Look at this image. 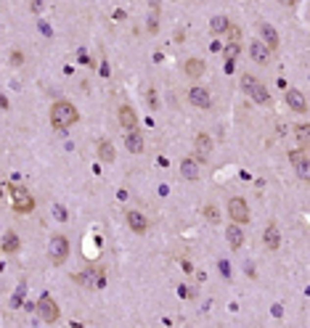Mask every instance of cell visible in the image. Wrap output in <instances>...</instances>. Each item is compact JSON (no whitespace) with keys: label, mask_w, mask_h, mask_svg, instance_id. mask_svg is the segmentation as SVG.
Returning <instances> with one entry per match:
<instances>
[{"label":"cell","mask_w":310,"mask_h":328,"mask_svg":"<svg viewBox=\"0 0 310 328\" xmlns=\"http://www.w3.org/2000/svg\"><path fill=\"white\" fill-rule=\"evenodd\" d=\"M204 217L210 220V225H217V222H220V214H217V207H215V204H207V207H204Z\"/></svg>","instance_id":"obj_24"},{"label":"cell","mask_w":310,"mask_h":328,"mask_svg":"<svg viewBox=\"0 0 310 328\" xmlns=\"http://www.w3.org/2000/svg\"><path fill=\"white\" fill-rule=\"evenodd\" d=\"M125 220H127V225H130L133 233H146L148 231V220L138 212V209H130V212L125 214Z\"/></svg>","instance_id":"obj_16"},{"label":"cell","mask_w":310,"mask_h":328,"mask_svg":"<svg viewBox=\"0 0 310 328\" xmlns=\"http://www.w3.org/2000/svg\"><path fill=\"white\" fill-rule=\"evenodd\" d=\"M35 310H37V315H40V318L45 320V323H56V320H59V315H61L59 305H56V302L50 299L48 294H43V297L37 299Z\"/></svg>","instance_id":"obj_7"},{"label":"cell","mask_w":310,"mask_h":328,"mask_svg":"<svg viewBox=\"0 0 310 328\" xmlns=\"http://www.w3.org/2000/svg\"><path fill=\"white\" fill-rule=\"evenodd\" d=\"M225 241H228V246L234 249V252H238V249L244 246V231H241V225H228L225 228Z\"/></svg>","instance_id":"obj_17"},{"label":"cell","mask_w":310,"mask_h":328,"mask_svg":"<svg viewBox=\"0 0 310 328\" xmlns=\"http://www.w3.org/2000/svg\"><path fill=\"white\" fill-rule=\"evenodd\" d=\"M72 278H74V283H80L85 288H103V283H106L103 270H98V267H88V270H82V273H74Z\"/></svg>","instance_id":"obj_5"},{"label":"cell","mask_w":310,"mask_h":328,"mask_svg":"<svg viewBox=\"0 0 310 328\" xmlns=\"http://www.w3.org/2000/svg\"><path fill=\"white\" fill-rule=\"evenodd\" d=\"M225 71H228V74L234 71V58H225Z\"/></svg>","instance_id":"obj_34"},{"label":"cell","mask_w":310,"mask_h":328,"mask_svg":"<svg viewBox=\"0 0 310 328\" xmlns=\"http://www.w3.org/2000/svg\"><path fill=\"white\" fill-rule=\"evenodd\" d=\"M8 191H11V199H14V209H16L19 214H29L32 209H35V199H32V193H29L24 186H19V183H11Z\"/></svg>","instance_id":"obj_3"},{"label":"cell","mask_w":310,"mask_h":328,"mask_svg":"<svg viewBox=\"0 0 310 328\" xmlns=\"http://www.w3.org/2000/svg\"><path fill=\"white\" fill-rule=\"evenodd\" d=\"M48 257L53 265H64V262L69 259V238L67 235H59L56 233L53 238H50V244H48Z\"/></svg>","instance_id":"obj_4"},{"label":"cell","mask_w":310,"mask_h":328,"mask_svg":"<svg viewBox=\"0 0 310 328\" xmlns=\"http://www.w3.org/2000/svg\"><path fill=\"white\" fill-rule=\"evenodd\" d=\"M101 77H109V64H106V61L101 64Z\"/></svg>","instance_id":"obj_35"},{"label":"cell","mask_w":310,"mask_h":328,"mask_svg":"<svg viewBox=\"0 0 310 328\" xmlns=\"http://www.w3.org/2000/svg\"><path fill=\"white\" fill-rule=\"evenodd\" d=\"M117 114H119V127L122 130H135V127H138V117H135L133 106H127V103H125V106H119Z\"/></svg>","instance_id":"obj_18"},{"label":"cell","mask_w":310,"mask_h":328,"mask_svg":"<svg viewBox=\"0 0 310 328\" xmlns=\"http://www.w3.org/2000/svg\"><path fill=\"white\" fill-rule=\"evenodd\" d=\"M183 71H186L189 77H193V80H196V77L204 74V61H202V58H189V61L183 64Z\"/></svg>","instance_id":"obj_21"},{"label":"cell","mask_w":310,"mask_h":328,"mask_svg":"<svg viewBox=\"0 0 310 328\" xmlns=\"http://www.w3.org/2000/svg\"><path fill=\"white\" fill-rule=\"evenodd\" d=\"M249 56H252V61H255V64H260V67H268V64H270V56H273V53H270V50H268L260 40H252V43H249Z\"/></svg>","instance_id":"obj_12"},{"label":"cell","mask_w":310,"mask_h":328,"mask_svg":"<svg viewBox=\"0 0 310 328\" xmlns=\"http://www.w3.org/2000/svg\"><path fill=\"white\" fill-rule=\"evenodd\" d=\"M289 159H292L294 169H297V175H300V180H302V183H308V180H310V169H308V164H310V159H308V146H302L300 151H292V154H289Z\"/></svg>","instance_id":"obj_8"},{"label":"cell","mask_w":310,"mask_h":328,"mask_svg":"<svg viewBox=\"0 0 310 328\" xmlns=\"http://www.w3.org/2000/svg\"><path fill=\"white\" fill-rule=\"evenodd\" d=\"M262 244H265V249H270V252H276V249L281 246V233H279V225H276V222L265 225V231H262Z\"/></svg>","instance_id":"obj_15"},{"label":"cell","mask_w":310,"mask_h":328,"mask_svg":"<svg viewBox=\"0 0 310 328\" xmlns=\"http://www.w3.org/2000/svg\"><path fill=\"white\" fill-rule=\"evenodd\" d=\"M0 199H3V188H0Z\"/></svg>","instance_id":"obj_38"},{"label":"cell","mask_w":310,"mask_h":328,"mask_svg":"<svg viewBox=\"0 0 310 328\" xmlns=\"http://www.w3.org/2000/svg\"><path fill=\"white\" fill-rule=\"evenodd\" d=\"M228 217H231V222H236V225L249 222V204L241 199V196L228 199Z\"/></svg>","instance_id":"obj_6"},{"label":"cell","mask_w":310,"mask_h":328,"mask_svg":"<svg viewBox=\"0 0 310 328\" xmlns=\"http://www.w3.org/2000/svg\"><path fill=\"white\" fill-rule=\"evenodd\" d=\"M53 214L59 220H67V209H64V207H53Z\"/></svg>","instance_id":"obj_30"},{"label":"cell","mask_w":310,"mask_h":328,"mask_svg":"<svg viewBox=\"0 0 310 328\" xmlns=\"http://www.w3.org/2000/svg\"><path fill=\"white\" fill-rule=\"evenodd\" d=\"M279 3H281V5H294L297 0H279Z\"/></svg>","instance_id":"obj_37"},{"label":"cell","mask_w":310,"mask_h":328,"mask_svg":"<svg viewBox=\"0 0 310 328\" xmlns=\"http://www.w3.org/2000/svg\"><path fill=\"white\" fill-rule=\"evenodd\" d=\"M50 122H53V127L64 135L67 127H72V124L80 122V111H77L74 103H69V101H56L53 106H50Z\"/></svg>","instance_id":"obj_1"},{"label":"cell","mask_w":310,"mask_h":328,"mask_svg":"<svg viewBox=\"0 0 310 328\" xmlns=\"http://www.w3.org/2000/svg\"><path fill=\"white\" fill-rule=\"evenodd\" d=\"M286 106L292 111H297V114H305L308 101H305V95H302L300 90H286Z\"/></svg>","instance_id":"obj_19"},{"label":"cell","mask_w":310,"mask_h":328,"mask_svg":"<svg viewBox=\"0 0 310 328\" xmlns=\"http://www.w3.org/2000/svg\"><path fill=\"white\" fill-rule=\"evenodd\" d=\"M228 27H231L228 16H212V22H210L212 35H225V29H228Z\"/></svg>","instance_id":"obj_23"},{"label":"cell","mask_w":310,"mask_h":328,"mask_svg":"<svg viewBox=\"0 0 310 328\" xmlns=\"http://www.w3.org/2000/svg\"><path fill=\"white\" fill-rule=\"evenodd\" d=\"M217 265H220V273H223V275H231V267H228V262H225V259H220Z\"/></svg>","instance_id":"obj_33"},{"label":"cell","mask_w":310,"mask_h":328,"mask_svg":"<svg viewBox=\"0 0 310 328\" xmlns=\"http://www.w3.org/2000/svg\"><path fill=\"white\" fill-rule=\"evenodd\" d=\"M148 32H151V35H157V16L148 19Z\"/></svg>","instance_id":"obj_32"},{"label":"cell","mask_w":310,"mask_h":328,"mask_svg":"<svg viewBox=\"0 0 310 328\" xmlns=\"http://www.w3.org/2000/svg\"><path fill=\"white\" fill-rule=\"evenodd\" d=\"M22 61H24L22 50H14V56H11V64H16V67H19V64H22Z\"/></svg>","instance_id":"obj_31"},{"label":"cell","mask_w":310,"mask_h":328,"mask_svg":"<svg viewBox=\"0 0 310 328\" xmlns=\"http://www.w3.org/2000/svg\"><path fill=\"white\" fill-rule=\"evenodd\" d=\"M125 148L130 151V154H143L146 141H143V133H141L138 127H135V130H127V135H125Z\"/></svg>","instance_id":"obj_11"},{"label":"cell","mask_w":310,"mask_h":328,"mask_svg":"<svg viewBox=\"0 0 310 328\" xmlns=\"http://www.w3.org/2000/svg\"><path fill=\"white\" fill-rule=\"evenodd\" d=\"M241 88H244V93H247L255 103H260V106H270V93H268V88L257 80V77L244 74L241 77Z\"/></svg>","instance_id":"obj_2"},{"label":"cell","mask_w":310,"mask_h":328,"mask_svg":"<svg viewBox=\"0 0 310 328\" xmlns=\"http://www.w3.org/2000/svg\"><path fill=\"white\" fill-rule=\"evenodd\" d=\"M186 95H189V103H191V106H196V109H210V106H212L210 90L202 88V85H193V88H191Z\"/></svg>","instance_id":"obj_9"},{"label":"cell","mask_w":310,"mask_h":328,"mask_svg":"<svg viewBox=\"0 0 310 328\" xmlns=\"http://www.w3.org/2000/svg\"><path fill=\"white\" fill-rule=\"evenodd\" d=\"M193 151H196L193 159H196L199 164L207 162V159H210V154H212V138L207 133H199L196 138H193Z\"/></svg>","instance_id":"obj_10"},{"label":"cell","mask_w":310,"mask_h":328,"mask_svg":"<svg viewBox=\"0 0 310 328\" xmlns=\"http://www.w3.org/2000/svg\"><path fill=\"white\" fill-rule=\"evenodd\" d=\"M19 235L14 233V231H5V235H3V252L5 254H14V252H19Z\"/></svg>","instance_id":"obj_22"},{"label":"cell","mask_w":310,"mask_h":328,"mask_svg":"<svg viewBox=\"0 0 310 328\" xmlns=\"http://www.w3.org/2000/svg\"><path fill=\"white\" fill-rule=\"evenodd\" d=\"M180 175H183L189 183H196L199 178H202V167H199V162L193 159V156H189V159L180 162Z\"/></svg>","instance_id":"obj_13"},{"label":"cell","mask_w":310,"mask_h":328,"mask_svg":"<svg viewBox=\"0 0 310 328\" xmlns=\"http://www.w3.org/2000/svg\"><path fill=\"white\" fill-rule=\"evenodd\" d=\"M260 37H262L260 43L265 45L270 53H276V50H279V32L270 27V24H260Z\"/></svg>","instance_id":"obj_14"},{"label":"cell","mask_w":310,"mask_h":328,"mask_svg":"<svg viewBox=\"0 0 310 328\" xmlns=\"http://www.w3.org/2000/svg\"><path fill=\"white\" fill-rule=\"evenodd\" d=\"M40 5H43V0H32V11H35V14L40 11Z\"/></svg>","instance_id":"obj_36"},{"label":"cell","mask_w":310,"mask_h":328,"mask_svg":"<svg viewBox=\"0 0 310 328\" xmlns=\"http://www.w3.org/2000/svg\"><path fill=\"white\" fill-rule=\"evenodd\" d=\"M294 135L300 138V143H302V146H308V135H310V127H308L305 122H302V124H297V127H294Z\"/></svg>","instance_id":"obj_26"},{"label":"cell","mask_w":310,"mask_h":328,"mask_svg":"<svg viewBox=\"0 0 310 328\" xmlns=\"http://www.w3.org/2000/svg\"><path fill=\"white\" fill-rule=\"evenodd\" d=\"M223 53H225V58H234V61H236V58H238V53H241V45L231 40V43L223 48Z\"/></svg>","instance_id":"obj_25"},{"label":"cell","mask_w":310,"mask_h":328,"mask_svg":"<svg viewBox=\"0 0 310 328\" xmlns=\"http://www.w3.org/2000/svg\"><path fill=\"white\" fill-rule=\"evenodd\" d=\"M146 98H148V106H151V109H157V106H159L157 93H154V90H148V93H146Z\"/></svg>","instance_id":"obj_28"},{"label":"cell","mask_w":310,"mask_h":328,"mask_svg":"<svg viewBox=\"0 0 310 328\" xmlns=\"http://www.w3.org/2000/svg\"><path fill=\"white\" fill-rule=\"evenodd\" d=\"M225 35H228V37H231V40H234V43H238V37H241V29H238V27H234V24H231V27L225 29Z\"/></svg>","instance_id":"obj_27"},{"label":"cell","mask_w":310,"mask_h":328,"mask_svg":"<svg viewBox=\"0 0 310 328\" xmlns=\"http://www.w3.org/2000/svg\"><path fill=\"white\" fill-rule=\"evenodd\" d=\"M98 159H101L103 164H112L114 159H117V154H114L112 141H98Z\"/></svg>","instance_id":"obj_20"},{"label":"cell","mask_w":310,"mask_h":328,"mask_svg":"<svg viewBox=\"0 0 310 328\" xmlns=\"http://www.w3.org/2000/svg\"><path fill=\"white\" fill-rule=\"evenodd\" d=\"M180 297H186V299H193V297H196V291H193V288H186V286H180Z\"/></svg>","instance_id":"obj_29"}]
</instances>
